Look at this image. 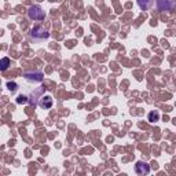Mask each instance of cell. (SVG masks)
Returning a JSON list of instances; mask_svg holds the SVG:
<instances>
[{"instance_id": "cell-3", "label": "cell", "mask_w": 176, "mask_h": 176, "mask_svg": "<svg viewBox=\"0 0 176 176\" xmlns=\"http://www.w3.org/2000/svg\"><path fill=\"white\" fill-rule=\"evenodd\" d=\"M46 99H47V102H44V99H43L41 102H40V106H41V107H51V105H52V99L50 98V96H46Z\"/></svg>"}, {"instance_id": "cell-2", "label": "cell", "mask_w": 176, "mask_h": 176, "mask_svg": "<svg viewBox=\"0 0 176 176\" xmlns=\"http://www.w3.org/2000/svg\"><path fill=\"white\" fill-rule=\"evenodd\" d=\"M29 17L33 18V19H43V18H44V14L41 13V10L39 7H32L29 10Z\"/></svg>"}, {"instance_id": "cell-6", "label": "cell", "mask_w": 176, "mask_h": 176, "mask_svg": "<svg viewBox=\"0 0 176 176\" xmlns=\"http://www.w3.org/2000/svg\"><path fill=\"white\" fill-rule=\"evenodd\" d=\"M17 102L18 103H25L26 102V96H19V98L17 99Z\"/></svg>"}, {"instance_id": "cell-4", "label": "cell", "mask_w": 176, "mask_h": 176, "mask_svg": "<svg viewBox=\"0 0 176 176\" xmlns=\"http://www.w3.org/2000/svg\"><path fill=\"white\" fill-rule=\"evenodd\" d=\"M8 62H10V61H8L7 58H4V59L1 61V64H3V66H1V69H3V70H6V69H7V65H8Z\"/></svg>"}, {"instance_id": "cell-5", "label": "cell", "mask_w": 176, "mask_h": 176, "mask_svg": "<svg viewBox=\"0 0 176 176\" xmlns=\"http://www.w3.org/2000/svg\"><path fill=\"white\" fill-rule=\"evenodd\" d=\"M153 120H158V114L157 113H151L150 114V121H153Z\"/></svg>"}, {"instance_id": "cell-1", "label": "cell", "mask_w": 176, "mask_h": 176, "mask_svg": "<svg viewBox=\"0 0 176 176\" xmlns=\"http://www.w3.org/2000/svg\"><path fill=\"white\" fill-rule=\"evenodd\" d=\"M135 171L139 175H147L149 172H150V167H149L146 162H138L136 167H135Z\"/></svg>"}]
</instances>
